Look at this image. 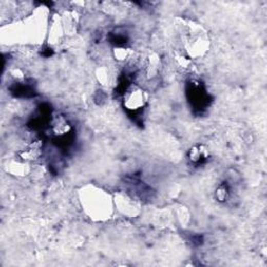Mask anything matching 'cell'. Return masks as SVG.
Segmentation results:
<instances>
[{
    "label": "cell",
    "instance_id": "obj_3",
    "mask_svg": "<svg viewBox=\"0 0 267 267\" xmlns=\"http://www.w3.org/2000/svg\"><path fill=\"white\" fill-rule=\"evenodd\" d=\"M207 154L206 150L203 149V147H193L189 152V160L194 165H199L204 160H206Z\"/></svg>",
    "mask_w": 267,
    "mask_h": 267
},
{
    "label": "cell",
    "instance_id": "obj_2",
    "mask_svg": "<svg viewBox=\"0 0 267 267\" xmlns=\"http://www.w3.org/2000/svg\"><path fill=\"white\" fill-rule=\"evenodd\" d=\"M191 102L192 105L195 106L197 109H204V107L207 105V99L208 95L206 92L203 90L202 86L199 85V83H191Z\"/></svg>",
    "mask_w": 267,
    "mask_h": 267
},
{
    "label": "cell",
    "instance_id": "obj_1",
    "mask_svg": "<svg viewBox=\"0 0 267 267\" xmlns=\"http://www.w3.org/2000/svg\"><path fill=\"white\" fill-rule=\"evenodd\" d=\"M146 94L139 87H128L124 91L123 95V106L128 112L137 114L145 107Z\"/></svg>",
    "mask_w": 267,
    "mask_h": 267
}]
</instances>
